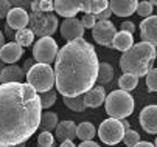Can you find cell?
Here are the masks:
<instances>
[{
  "mask_svg": "<svg viewBox=\"0 0 157 147\" xmlns=\"http://www.w3.org/2000/svg\"><path fill=\"white\" fill-rule=\"evenodd\" d=\"M39 95L28 84L0 85V147L27 142L40 125Z\"/></svg>",
  "mask_w": 157,
  "mask_h": 147,
  "instance_id": "obj_1",
  "label": "cell"
},
{
  "mask_svg": "<svg viewBox=\"0 0 157 147\" xmlns=\"http://www.w3.org/2000/svg\"><path fill=\"white\" fill-rule=\"evenodd\" d=\"M98 56L92 44L76 39L58 51L55 59V84L64 98L82 96L94 88L98 74Z\"/></svg>",
  "mask_w": 157,
  "mask_h": 147,
  "instance_id": "obj_2",
  "label": "cell"
},
{
  "mask_svg": "<svg viewBox=\"0 0 157 147\" xmlns=\"http://www.w3.org/2000/svg\"><path fill=\"white\" fill-rule=\"evenodd\" d=\"M155 56L157 53L152 45L140 42L123 53V56L120 57V68L124 74H134L136 77L146 76L152 70Z\"/></svg>",
  "mask_w": 157,
  "mask_h": 147,
  "instance_id": "obj_3",
  "label": "cell"
},
{
  "mask_svg": "<svg viewBox=\"0 0 157 147\" xmlns=\"http://www.w3.org/2000/svg\"><path fill=\"white\" fill-rule=\"evenodd\" d=\"M106 112L112 119H124L134 112V99L123 90L112 91L106 96Z\"/></svg>",
  "mask_w": 157,
  "mask_h": 147,
  "instance_id": "obj_4",
  "label": "cell"
},
{
  "mask_svg": "<svg viewBox=\"0 0 157 147\" xmlns=\"http://www.w3.org/2000/svg\"><path fill=\"white\" fill-rule=\"evenodd\" d=\"M27 81H28V85L36 93L48 91L55 85V71L50 65L34 64L27 73Z\"/></svg>",
  "mask_w": 157,
  "mask_h": 147,
  "instance_id": "obj_5",
  "label": "cell"
},
{
  "mask_svg": "<svg viewBox=\"0 0 157 147\" xmlns=\"http://www.w3.org/2000/svg\"><path fill=\"white\" fill-rule=\"evenodd\" d=\"M58 17L53 13H31L28 16V30L42 37H52L58 30Z\"/></svg>",
  "mask_w": 157,
  "mask_h": 147,
  "instance_id": "obj_6",
  "label": "cell"
},
{
  "mask_svg": "<svg viewBox=\"0 0 157 147\" xmlns=\"http://www.w3.org/2000/svg\"><path fill=\"white\" fill-rule=\"evenodd\" d=\"M58 44L53 37H42L33 47V59L37 60V64L50 65L58 56Z\"/></svg>",
  "mask_w": 157,
  "mask_h": 147,
  "instance_id": "obj_7",
  "label": "cell"
},
{
  "mask_svg": "<svg viewBox=\"0 0 157 147\" xmlns=\"http://www.w3.org/2000/svg\"><path fill=\"white\" fill-rule=\"evenodd\" d=\"M123 135H124V130H123L121 122L118 119L109 118V119L103 121L100 124V127H98V136L107 145L118 144L123 139Z\"/></svg>",
  "mask_w": 157,
  "mask_h": 147,
  "instance_id": "obj_8",
  "label": "cell"
},
{
  "mask_svg": "<svg viewBox=\"0 0 157 147\" xmlns=\"http://www.w3.org/2000/svg\"><path fill=\"white\" fill-rule=\"evenodd\" d=\"M117 31H115V27L110 20H106V22H97L95 27L92 28V36L95 39L97 44L100 45H104V47H109L112 48V40H114Z\"/></svg>",
  "mask_w": 157,
  "mask_h": 147,
  "instance_id": "obj_9",
  "label": "cell"
},
{
  "mask_svg": "<svg viewBox=\"0 0 157 147\" xmlns=\"http://www.w3.org/2000/svg\"><path fill=\"white\" fill-rule=\"evenodd\" d=\"M61 34L65 40L73 42L76 39H82L84 28L81 25V20L76 17L72 19H64V22L61 23Z\"/></svg>",
  "mask_w": 157,
  "mask_h": 147,
  "instance_id": "obj_10",
  "label": "cell"
},
{
  "mask_svg": "<svg viewBox=\"0 0 157 147\" xmlns=\"http://www.w3.org/2000/svg\"><path fill=\"white\" fill-rule=\"evenodd\" d=\"M140 34L143 42L157 47V16H149L140 23Z\"/></svg>",
  "mask_w": 157,
  "mask_h": 147,
  "instance_id": "obj_11",
  "label": "cell"
},
{
  "mask_svg": "<svg viewBox=\"0 0 157 147\" xmlns=\"http://www.w3.org/2000/svg\"><path fill=\"white\" fill-rule=\"evenodd\" d=\"M139 121L146 133H157V106H146L140 112Z\"/></svg>",
  "mask_w": 157,
  "mask_h": 147,
  "instance_id": "obj_12",
  "label": "cell"
},
{
  "mask_svg": "<svg viewBox=\"0 0 157 147\" xmlns=\"http://www.w3.org/2000/svg\"><path fill=\"white\" fill-rule=\"evenodd\" d=\"M6 25L14 31L25 30L28 27V13L25 9H20V8L10 9V13L6 16Z\"/></svg>",
  "mask_w": 157,
  "mask_h": 147,
  "instance_id": "obj_13",
  "label": "cell"
},
{
  "mask_svg": "<svg viewBox=\"0 0 157 147\" xmlns=\"http://www.w3.org/2000/svg\"><path fill=\"white\" fill-rule=\"evenodd\" d=\"M137 3L139 2H136V0H112V2H109V9L115 16L128 17L136 13Z\"/></svg>",
  "mask_w": 157,
  "mask_h": 147,
  "instance_id": "obj_14",
  "label": "cell"
},
{
  "mask_svg": "<svg viewBox=\"0 0 157 147\" xmlns=\"http://www.w3.org/2000/svg\"><path fill=\"white\" fill-rule=\"evenodd\" d=\"M22 54H24V48L19 47L16 42L5 44L2 50H0V59L3 60V64H10V65H14L22 57Z\"/></svg>",
  "mask_w": 157,
  "mask_h": 147,
  "instance_id": "obj_15",
  "label": "cell"
},
{
  "mask_svg": "<svg viewBox=\"0 0 157 147\" xmlns=\"http://www.w3.org/2000/svg\"><path fill=\"white\" fill-rule=\"evenodd\" d=\"M55 11L64 19H72L81 11V2H72V0H56L53 2Z\"/></svg>",
  "mask_w": 157,
  "mask_h": 147,
  "instance_id": "obj_16",
  "label": "cell"
},
{
  "mask_svg": "<svg viewBox=\"0 0 157 147\" xmlns=\"http://www.w3.org/2000/svg\"><path fill=\"white\" fill-rule=\"evenodd\" d=\"M84 96V104H86V107H90V109H97L100 107L101 104L106 101V90L104 87L101 85H97L94 88H90Z\"/></svg>",
  "mask_w": 157,
  "mask_h": 147,
  "instance_id": "obj_17",
  "label": "cell"
},
{
  "mask_svg": "<svg viewBox=\"0 0 157 147\" xmlns=\"http://www.w3.org/2000/svg\"><path fill=\"white\" fill-rule=\"evenodd\" d=\"M25 73L17 65H8L0 73V82L2 84H22Z\"/></svg>",
  "mask_w": 157,
  "mask_h": 147,
  "instance_id": "obj_18",
  "label": "cell"
},
{
  "mask_svg": "<svg viewBox=\"0 0 157 147\" xmlns=\"http://www.w3.org/2000/svg\"><path fill=\"white\" fill-rule=\"evenodd\" d=\"M56 138L64 141H73L76 138V124L73 121H62L56 125Z\"/></svg>",
  "mask_w": 157,
  "mask_h": 147,
  "instance_id": "obj_19",
  "label": "cell"
},
{
  "mask_svg": "<svg viewBox=\"0 0 157 147\" xmlns=\"http://www.w3.org/2000/svg\"><path fill=\"white\" fill-rule=\"evenodd\" d=\"M134 45V37L132 34L129 33H123V31H118L114 37V40H112V48H115L118 51H128L131 47Z\"/></svg>",
  "mask_w": 157,
  "mask_h": 147,
  "instance_id": "obj_20",
  "label": "cell"
},
{
  "mask_svg": "<svg viewBox=\"0 0 157 147\" xmlns=\"http://www.w3.org/2000/svg\"><path fill=\"white\" fill-rule=\"evenodd\" d=\"M109 8V2L106 0H90V2H81V11H84L86 14H92L97 16L101 11Z\"/></svg>",
  "mask_w": 157,
  "mask_h": 147,
  "instance_id": "obj_21",
  "label": "cell"
},
{
  "mask_svg": "<svg viewBox=\"0 0 157 147\" xmlns=\"http://www.w3.org/2000/svg\"><path fill=\"white\" fill-rule=\"evenodd\" d=\"M112 79H114V68H112V65L107 64V62H103V64H100V65H98L97 82L103 87V85H106V84H109Z\"/></svg>",
  "mask_w": 157,
  "mask_h": 147,
  "instance_id": "obj_22",
  "label": "cell"
},
{
  "mask_svg": "<svg viewBox=\"0 0 157 147\" xmlns=\"http://www.w3.org/2000/svg\"><path fill=\"white\" fill-rule=\"evenodd\" d=\"M97 135V130L94 127L92 122H81L79 125H76V136L79 139L84 141H92V138Z\"/></svg>",
  "mask_w": 157,
  "mask_h": 147,
  "instance_id": "obj_23",
  "label": "cell"
},
{
  "mask_svg": "<svg viewBox=\"0 0 157 147\" xmlns=\"http://www.w3.org/2000/svg\"><path fill=\"white\" fill-rule=\"evenodd\" d=\"M58 125V115L55 112H45L40 116V129L42 132H50Z\"/></svg>",
  "mask_w": 157,
  "mask_h": 147,
  "instance_id": "obj_24",
  "label": "cell"
},
{
  "mask_svg": "<svg viewBox=\"0 0 157 147\" xmlns=\"http://www.w3.org/2000/svg\"><path fill=\"white\" fill-rule=\"evenodd\" d=\"M137 82H139V77H136L134 74H123L118 79V87H120V90L129 93L131 90L137 87Z\"/></svg>",
  "mask_w": 157,
  "mask_h": 147,
  "instance_id": "obj_25",
  "label": "cell"
},
{
  "mask_svg": "<svg viewBox=\"0 0 157 147\" xmlns=\"http://www.w3.org/2000/svg\"><path fill=\"white\" fill-rule=\"evenodd\" d=\"M14 39H16V44H17L19 47H28V45H31V44H33V40H34V34H33L28 28H25V30L17 31Z\"/></svg>",
  "mask_w": 157,
  "mask_h": 147,
  "instance_id": "obj_26",
  "label": "cell"
},
{
  "mask_svg": "<svg viewBox=\"0 0 157 147\" xmlns=\"http://www.w3.org/2000/svg\"><path fill=\"white\" fill-rule=\"evenodd\" d=\"M65 107H69L72 112H84L87 107L84 104V96H75V98H64Z\"/></svg>",
  "mask_w": 157,
  "mask_h": 147,
  "instance_id": "obj_27",
  "label": "cell"
},
{
  "mask_svg": "<svg viewBox=\"0 0 157 147\" xmlns=\"http://www.w3.org/2000/svg\"><path fill=\"white\" fill-rule=\"evenodd\" d=\"M56 91L52 88L48 91H44V93H39V101H40V107L42 109H50L53 104L56 102Z\"/></svg>",
  "mask_w": 157,
  "mask_h": 147,
  "instance_id": "obj_28",
  "label": "cell"
},
{
  "mask_svg": "<svg viewBox=\"0 0 157 147\" xmlns=\"http://www.w3.org/2000/svg\"><path fill=\"white\" fill-rule=\"evenodd\" d=\"M33 13H52L55 5L50 0H40V2H31L30 3Z\"/></svg>",
  "mask_w": 157,
  "mask_h": 147,
  "instance_id": "obj_29",
  "label": "cell"
},
{
  "mask_svg": "<svg viewBox=\"0 0 157 147\" xmlns=\"http://www.w3.org/2000/svg\"><path fill=\"white\" fill-rule=\"evenodd\" d=\"M128 147H134L136 144H139L140 142V135L136 132V130H132V129H129V130H126L124 132V135H123V139H121Z\"/></svg>",
  "mask_w": 157,
  "mask_h": 147,
  "instance_id": "obj_30",
  "label": "cell"
},
{
  "mask_svg": "<svg viewBox=\"0 0 157 147\" xmlns=\"http://www.w3.org/2000/svg\"><path fill=\"white\" fill-rule=\"evenodd\" d=\"M53 144H55V138L50 132H40V135L37 136L39 147H53Z\"/></svg>",
  "mask_w": 157,
  "mask_h": 147,
  "instance_id": "obj_31",
  "label": "cell"
},
{
  "mask_svg": "<svg viewBox=\"0 0 157 147\" xmlns=\"http://www.w3.org/2000/svg\"><path fill=\"white\" fill-rule=\"evenodd\" d=\"M146 87L149 91H157V68H152L146 74Z\"/></svg>",
  "mask_w": 157,
  "mask_h": 147,
  "instance_id": "obj_32",
  "label": "cell"
},
{
  "mask_svg": "<svg viewBox=\"0 0 157 147\" xmlns=\"http://www.w3.org/2000/svg\"><path fill=\"white\" fill-rule=\"evenodd\" d=\"M136 13L139 14V16H142V17H149L151 14H152V5L149 3V2H140V3H137V9H136Z\"/></svg>",
  "mask_w": 157,
  "mask_h": 147,
  "instance_id": "obj_33",
  "label": "cell"
},
{
  "mask_svg": "<svg viewBox=\"0 0 157 147\" xmlns=\"http://www.w3.org/2000/svg\"><path fill=\"white\" fill-rule=\"evenodd\" d=\"M95 23H97V19H95V16H92V14H84L82 19H81L82 28H94Z\"/></svg>",
  "mask_w": 157,
  "mask_h": 147,
  "instance_id": "obj_34",
  "label": "cell"
},
{
  "mask_svg": "<svg viewBox=\"0 0 157 147\" xmlns=\"http://www.w3.org/2000/svg\"><path fill=\"white\" fill-rule=\"evenodd\" d=\"M10 9H11V3L6 2V0H0V19H6Z\"/></svg>",
  "mask_w": 157,
  "mask_h": 147,
  "instance_id": "obj_35",
  "label": "cell"
},
{
  "mask_svg": "<svg viewBox=\"0 0 157 147\" xmlns=\"http://www.w3.org/2000/svg\"><path fill=\"white\" fill-rule=\"evenodd\" d=\"M120 28H121L123 33H129V34H132L134 31H136V25H134L132 22H129V20H126V22H121Z\"/></svg>",
  "mask_w": 157,
  "mask_h": 147,
  "instance_id": "obj_36",
  "label": "cell"
},
{
  "mask_svg": "<svg viewBox=\"0 0 157 147\" xmlns=\"http://www.w3.org/2000/svg\"><path fill=\"white\" fill-rule=\"evenodd\" d=\"M112 16V13H110V9L107 8V9H104V11H101L100 14H97L95 16V19H97V22H106V20H109V17Z\"/></svg>",
  "mask_w": 157,
  "mask_h": 147,
  "instance_id": "obj_37",
  "label": "cell"
},
{
  "mask_svg": "<svg viewBox=\"0 0 157 147\" xmlns=\"http://www.w3.org/2000/svg\"><path fill=\"white\" fill-rule=\"evenodd\" d=\"M34 65V59H27L25 60V65H24V68H22V70H24V73H28L30 71V68Z\"/></svg>",
  "mask_w": 157,
  "mask_h": 147,
  "instance_id": "obj_38",
  "label": "cell"
},
{
  "mask_svg": "<svg viewBox=\"0 0 157 147\" xmlns=\"http://www.w3.org/2000/svg\"><path fill=\"white\" fill-rule=\"evenodd\" d=\"M78 147H100L97 142H94V141H84V142H81Z\"/></svg>",
  "mask_w": 157,
  "mask_h": 147,
  "instance_id": "obj_39",
  "label": "cell"
},
{
  "mask_svg": "<svg viewBox=\"0 0 157 147\" xmlns=\"http://www.w3.org/2000/svg\"><path fill=\"white\" fill-rule=\"evenodd\" d=\"M134 147H154L152 142H148V141H140L139 144H136Z\"/></svg>",
  "mask_w": 157,
  "mask_h": 147,
  "instance_id": "obj_40",
  "label": "cell"
},
{
  "mask_svg": "<svg viewBox=\"0 0 157 147\" xmlns=\"http://www.w3.org/2000/svg\"><path fill=\"white\" fill-rule=\"evenodd\" d=\"M120 122H121V127H123V130H124V132H126V130H129V129H131V124H129V122H128V121H126V119H121V121H120Z\"/></svg>",
  "mask_w": 157,
  "mask_h": 147,
  "instance_id": "obj_41",
  "label": "cell"
},
{
  "mask_svg": "<svg viewBox=\"0 0 157 147\" xmlns=\"http://www.w3.org/2000/svg\"><path fill=\"white\" fill-rule=\"evenodd\" d=\"M59 147H76V145L73 144V141H64V142H61Z\"/></svg>",
  "mask_w": 157,
  "mask_h": 147,
  "instance_id": "obj_42",
  "label": "cell"
},
{
  "mask_svg": "<svg viewBox=\"0 0 157 147\" xmlns=\"http://www.w3.org/2000/svg\"><path fill=\"white\" fill-rule=\"evenodd\" d=\"M5 33H6V36L8 37H16V33H13V30L6 25V28H5Z\"/></svg>",
  "mask_w": 157,
  "mask_h": 147,
  "instance_id": "obj_43",
  "label": "cell"
},
{
  "mask_svg": "<svg viewBox=\"0 0 157 147\" xmlns=\"http://www.w3.org/2000/svg\"><path fill=\"white\" fill-rule=\"evenodd\" d=\"M3 40H5V36H3L2 31H0V50H2V47L5 45V44H3Z\"/></svg>",
  "mask_w": 157,
  "mask_h": 147,
  "instance_id": "obj_44",
  "label": "cell"
},
{
  "mask_svg": "<svg viewBox=\"0 0 157 147\" xmlns=\"http://www.w3.org/2000/svg\"><path fill=\"white\" fill-rule=\"evenodd\" d=\"M5 67H3V60L2 59H0V73H2V70H3Z\"/></svg>",
  "mask_w": 157,
  "mask_h": 147,
  "instance_id": "obj_45",
  "label": "cell"
},
{
  "mask_svg": "<svg viewBox=\"0 0 157 147\" xmlns=\"http://www.w3.org/2000/svg\"><path fill=\"white\" fill-rule=\"evenodd\" d=\"M152 6H157V0H152V2H149Z\"/></svg>",
  "mask_w": 157,
  "mask_h": 147,
  "instance_id": "obj_46",
  "label": "cell"
},
{
  "mask_svg": "<svg viewBox=\"0 0 157 147\" xmlns=\"http://www.w3.org/2000/svg\"><path fill=\"white\" fill-rule=\"evenodd\" d=\"M13 147H25V142H24V144H17V145H13Z\"/></svg>",
  "mask_w": 157,
  "mask_h": 147,
  "instance_id": "obj_47",
  "label": "cell"
},
{
  "mask_svg": "<svg viewBox=\"0 0 157 147\" xmlns=\"http://www.w3.org/2000/svg\"><path fill=\"white\" fill-rule=\"evenodd\" d=\"M154 147H157V138H155V142H154Z\"/></svg>",
  "mask_w": 157,
  "mask_h": 147,
  "instance_id": "obj_48",
  "label": "cell"
}]
</instances>
